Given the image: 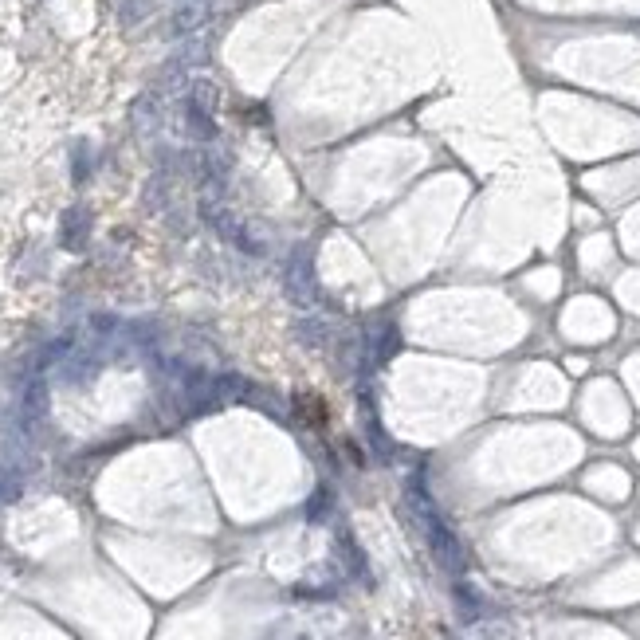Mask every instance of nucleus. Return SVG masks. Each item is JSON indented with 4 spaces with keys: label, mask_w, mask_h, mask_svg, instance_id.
<instances>
[{
    "label": "nucleus",
    "mask_w": 640,
    "mask_h": 640,
    "mask_svg": "<svg viewBox=\"0 0 640 640\" xmlns=\"http://www.w3.org/2000/svg\"><path fill=\"white\" fill-rule=\"evenodd\" d=\"M299 413L303 417H311L315 425H326V401H322L319 393H307V397H299Z\"/></svg>",
    "instance_id": "obj_1"
}]
</instances>
